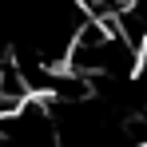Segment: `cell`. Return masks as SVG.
I'll list each match as a JSON object with an SVG mask.
<instances>
[{
    "mask_svg": "<svg viewBox=\"0 0 147 147\" xmlns=\"http://www.w3.org/2000/svg\"><path fill=\"white\" fill-rule=\"evenodd\" d=\"M0 147H56V119L48 99L28 96L0 115Z\"/></svg>",
    "mask_w": 147,
    "mask_h": 147,
    "instance_id": "6da1fadb",
    "label": "cell"
},
{
    "mask_svg": "<svg viewBox=\"0 0 147 147\" xmlns=\"http://www.w3.org/2000/svg\"><path fill=\"white\" fill-rule=\"evenodd\" d=\"M88 16H111V12H119V4L123 0H76Z\"/></svg>",
    "mask_w": 147,
    "mask_h": 147,
    "instance_id": "7a4b0ae2",
    "label": "cell"
},
{
    "mask_svg": "<svg viewBox=\"0 0 147 147\" xmlns=\"http://www.w3.org/2000/svg\"><path fill=\"white\" fill-rule=\"evenodd\" d=\"M135 147H147V143H135Z\"/></svg>",
    "mask_w": 147,
    "mask_h": 147,
    "instance_id": "3957f363",
    "label": "cell"
}]
</instances>
